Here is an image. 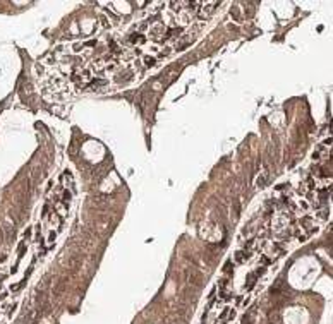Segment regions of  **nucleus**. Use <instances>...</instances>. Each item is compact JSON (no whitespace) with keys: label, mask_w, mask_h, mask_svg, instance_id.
Wrapping results in <instances>:
<instances>
[{"label":"nucleus","mask_w":333,"mask_h":324,"mask_svg":"<svg viewBox=\"0 0 333 324\" xmlns=\"http://www.w3.org/2000/svg\"><path fill=\"white\" fill-rule=\"evenodd\" d=\"M266 178H268V171H265V173H263V177H261V178H258V187H263V185L266 183Z\"/></svg>","instance_id":"8"},{"label":"nucleus","mask_w":333,"mask_h":324,"mask_svg":"<svg viewBox=\"0 0 333 324\" xmlns=\"http://www.w3.org/2000/svg\"><path fill=\"white\" fill-rule=\"evenodd\" d=\"M129 41L131 43H144V36H141V34L136 33V34H131L129 36Z\"/></svg>","instance_id":"4"},{"label":"nucleus","mask_w":333,"mask_h":324,"mask_svg":"<svg viewBox=\"0 0 333 324\" xmlns=\"http://www.w3.org/2000/svg\"><path fill=\"white\" fill-rule=\"evenodd\" d=\"M230 268H234V264H232V262H230V261H228V262H227V264H225V268H223V271H225V273H230V271H232V269H230Z\"/></svg>","instance_id":"10"},{"label":"nucleus","mask_w":333,"mask_h":324,"mask_svg":"<svg viewBox=\"0 0 333 324\" xmlns=\"http://www.w3.org/2000/svg\"><path fill=\"white\" fill-rule=\"evenodd\" d=\"M201 281H203V276H201L199 273L192 271V280H191V283H194L196 287H199V285H201Z\"/></svg>","instance_id":"5"},{"label":"nucleus","mask_w":333,"mask_h":324,"mask_svg":"<svg viewBox=\"0 0 333 324\" xmlns=\"http://www.w3.org/2000/svg\"><path fill=\"white\" fill-rule=\"evenodd\" d=\"M144 65H146V67L155 65V58H153V57H146V58H144Z\"/></svg>","instance_id":"9"},{"label":"nucleus","mask_w":333,"mask_h":324,"mask_svg":"<svg viewBox=\"0 0 333 324\" xmlns=\"http://www.w3.org/2000/svg\"><path fill=\"white\" fill-rule=\"evenodd\" d=\"M64 287H65V278H62L58 283H57V287H55V290H53V295L55 297H58L62 292H64Z\"/></svg>","instance_id":"3"},{"label":"nucleus","mask_w":333,"mask_h":324,"mask_svg":"<svg viewBox=\"0 0 333 324\" xmlns=\"http://www.w3.org/2000/svg\"><path fill=\"white\" fill-rule=\"evenodd\" d=\"M249 250H239L237 254H235V261L237 262H242V261H246V259H249Z\"/></svg>","instance_id":"2"},{"label":"nucleus","mask_w":333,"mask_h":324,"mask_svg":"<svg viewBox=\"0 0 333 324\" xmlns=\"http://www.w3.org/2000/svg\"><path fill=\"white\" fill-rule=\"evenodd\" d=\"M228 312H230V309H223V312L220 314V321H225V317H227Z\"/></svg>","instance_id":"11"},{"label":"nucleus","mask_w":333,"mask_h":324,"mask_svg":"<svg viewBox=\"0 0 333 324\" xmlns=\"http://www.w3.org/2000/svg\"><path fill=\"white\" fill-rule=\"evenodd\" d=\"M254 317H256V307H252L247 314L242 316V324H254Z\"/></svg>","instance_id":"1"},{"label":"nucleus","mask_w":333,"mask_h":324,"mask_svg":"<svg viewBox=\"0 0 333 324\" xmlns=\"http://www.w3.org/2000/svg\"><path fill=\"white\" fill-rule=\"evenodd\" d=\"M256 278H258V274L256 273H251L249 276H247V290H251L252 287H254V281H256Z\"/></svg>","instance_id":"6"},{"label":"nucleus","mask_w":333,"mask_h":324,"mask_svg":"<svg viewBox=\"0 0 333 324\" xmlns=\"http://www.w3.org/2000/svg\"><path fill=\"white\" fill-rule=\"evenodd\" d=\"M107 84V81H95V82H91V89H98V88H101V86H105Z\"/></svg>","instance_id":"7"}]
</instances>
